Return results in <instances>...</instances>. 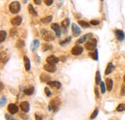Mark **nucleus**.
Segmentation results:
<instances>
[{"mask_svg": "<svg viewBox=\"0 0 125 120\" xmlns=\"http://www.w3.org/2000/svg\"><path fill=\"white\" fill-rule=\"evenodd\" d=\"M117 111H125V104H120V105L117 107Z\"/></svg>", "mask_w": 125, "mask_h": 120, "instance_id": "cd10ccee", "label": "nucleus"}, {"mask_svg": "<svg viewBox=\"0 0 125 120\" xmlns=\"http://www.w3.org/2000/svg\"><path fill=\"white\" fill-rule=\"evenodd\" d=\"M4 102H6V99H5L4 97H2V98H1V106H2V107L4 106Z\"/></svg>", "mask_w": 125, "mask_h": 120, "instance_id": "79ce46f5", "label": "nucleus"}, {"mask_svg": "<svg viewBox=\"0 0 125 120\" xmlns=\"http://www.w3.org/2000/svg\"><path fill=\"white\" fill-rule=\"evenodd\" d=\"M44 3L47 5V6H50L52 3H53V0H43Z\"/></svg>", "mask_w": 125, "mask_h": 120, "instance_id": "f704fd0d", "label": "nucleus"}, {"mask_svg": "<svg viewBox=\"0 0 125 120\" xmlns=\"http://www.w3.org/2000/svg\"><path fill=\"white\" fill-rule=\"evenodd\" d=\"M41 35H43V39L45 40V41H52V40H54V35L52 34L50 31H47V30L43 29L41 30Z\"/></svg>", "mask_w": 125, "mask_h": 120, "instance_id": "7ed1b4c3", "label": "nucleus"}, {"mask_svg": "<svg viewBox=\"0 0 125 120\" xmlns=\"http://www.w3.org/2000/svg\"><path fill=\"white\" fill-rule=\"evenodd\" d=\"M100 79H101V77H100V73L99 72H96V78H95V81H96V83L97 84H100Z\"/></svg>", "mask_w": 125, "mask_h": 120, "instance_id": "c756f323", "label": "nucleus"}, {"mask_svg": "<svg viewBox=\"0 0 125 120\" xmlns=\"http://www.w3.org/2000/svg\"><path fill=\"white\" fill-rule=\"evenodd\" d=\"M91 37V34H86V35H84V36H82L78 41H77V43L78 44H81V43H84V42H86L87 41V39H90Z\"/></svg>", "mask_w": 125, "mask_h": 120, "instance_id": "2eb2a0df", "label": "nucleus"}, {"mask_svg": "<svg viewBox=\"0 0 125 120\" xmlns=\"http://www.w3.org/2000/svg\"><path fill=\"white\" fill-rule=\"evenodd\" d=\"M83 51H84L83 47H81V46H79V45H76V46H74L73 47H72L71 53L73 54V55H80V54L83 52Z\"/></svg>", "mask_w": 125, "mask_h": 120, "instance_id": "20e7f679", "label": "nucleus"}, {"mask_svg": "<svg viewBox=\"0 0 125 120\" xmlns=\"http://www.w3.org/2000/svg\"><path fill=\"white\" fill-rule=\"evenodd\" d=\"M100 87H101V92L105 93L106 89H107V86L105 85V83H104V82H100Z\"/></svg>", "mask_w": 125, "mask_h": 120, "instance_id": "c85d7f7f", "label": "nucleus"}, {"mask_svg": "<svg viewBox=\"0 0 125 120\" xmlns=\"http://www.w3.org/2000/svg\"><path fill=\"white\" fill-rule=\"evenodd\" d=\"M113 82L111 78H107L106 79V86H107V90L108 91H112L113 89Z\"/></svg>", "mask_w": 125, "mask_h": 120, "instance_id": "4468645a", "label": "nucleus"}, {"mask_svg": "<svg viewBox=\"0 0 125 120\" xmlns=\"http://www.w3.org/2000/svg\"><path fill=\"white\" fill-rule=\"evenodd\" d=\"M9 11L12 14H17L20 11V3L17 1H14L9 5Z\"/></svg>", "mask_w": 125, "mask_h": 120, "instance_id": "f257e3e1", "label": "nucleus"}, {"mask_svg": "<svg viewBox=\"0 0 125 120\" xmlns=\"http://www.w3.org/2000/svg\"><path fill=\"white\" fill-rule=\"evenodd\" d=\"M121 95H122V96L125 95V86H122V89H121Z\"/></svg>", "mask_w": 125, "mask_h": 120, "instance_id": "a19ab883", "label": "nucleus"}, {"mask_svg": "<svg viewBox=\"0 0 125 120\" xmlns=\"http://www.w3.org/2000/svg\"><path fill=\"white\" fill-rule=\"evenodd\" d=\"M50 77L46 74H41L40 75V81H43V82H49L50 81Z\"/></svg>", "mask_w": 125, "mask_h": 120, "instance_id": "dca6fc26", "label": "nucleus"}, {"mask_svg": "<svg viewBox=\"0 0 125 120\" xmlns=\"http://www.w3.org/2000/svg\"><path fill=\"white\" fill-rule=\"evenodd\" d=\"M78 23H79L82 27H84V28H88V27H90V23H88V22L85 21H80Z\"/></svg>", "mask_w": 125, "mask_h": 120, "instance_id": "bb28decb", "label": "nucleus"}, {"mask_svg": "<svg viewBox=\"0 0 125 120\" xmlns=\"http://www.w3.org/2000/svg\"><path fill=\"white\" fill-rule=\"evenodd\" d=\"M59 104H60V102L58 101V100H56V99L52 101V103H51V107H53V111H58Z\"/></svg>", "mask_w": 125, "mask_h": 120, "instance_id": "f3484780", "label": "nucleus"}, {"mask_svg": "<svg viewBox=\"0 0 125 120\" xmlns=\"http://www.w3.org/2000/svg\"><path fill=\"white\" fill-rule=\"evenodd\" d=\"M99 23L98 21H95V19H92V21H90V24L91 25H97Z\"/></svg>", "mask_w": 125, "mask_h": 120, "instance_id": "c9c22d12", "label": "nucleus"}, {"mask_svg": "<svg viewBox=\"0 0 125 120\" xmlns=\"http://www.w3.org/2000/svg\"><path fill=\"white\" fill-rule=\"evenodd\" d=\"M28 10H29V13L32 15V16H37V15H38V13L36 12V10L33 8V6L31 5V4L28 5Z\"/></svg>", "mask_w": 125, "mask_h": 120, "instance_id": "5701e85b", "label": "nucleus"}, {"mask_svg": "<svg viewBox=\"0 0 125 120\" xmlns=\"http://www.w3.org/2000/svg\"><path fill=\"white\" fill-rule=\"evenodd\" d=\"M5 118L7 119V120H15L14 118H12L11 116H10L9 114H5Z\"/></svg>", "mask_w": 125, "mask_h": 120, "instance_id": "58836bf2", "label": "nucleus"}, {"mask_svg": "<svg viewBox=\"0 0 125 120\" xmlns=\"http://www.w3.org/2000/svg\"><path fill=\"white\" fill-rule=\"evenodd\" d=\"M24 93L26 94V95H32L33 93H34V87H29V88H27V89H25V91H24Z\"/></svg>", "mask_w": 125, "mask_h": 120, "instance_id": "393cba45", "label": "nucleus"}, {"mask_svg": "<svg viewBox=\"0 0 125 120\" xmlns=\"http://www.w3.org/2000/svg\"><path fill=\"white\" fill-rule=\"evenodd\" d=\"M114 34H116L117 40H119V41H123V40L125 39V34H124V32L122 31V30H118V29L116 30V31H114Z\"/></svg>", "mask_w": 125, "mask_h": 120, "instance_id": "9d476101", "label": "nucleus"}, {"mask_svg": "<svg viewBox=\"0 0 125 120\" xmlns=\"http://www.w3.org/2000/svg\"><path fill=\"white\" fill-rule=\"evenodd\" d=\"M68 25H69V19H68V18L65 19V21H62V28L66 29V28L68 27Z\"/></svg>", "mask_w": 125, "mask_h": 120, "instance_id": "a878e982", "label": "nucleus"}, {"mask_svg": "<svg viewBox=\"0 0 125 120\" xmlns=\"http://www.w3.org/2000/svg\"><path fill=\"white\" fill-rule=\"evenodd\" d=\"M70 41H71V38H70V37H67L66 41H64V42H61V45H62V46H65L66 44H68Z\"/></svg>", "mask_w": 125, "mask_h": 120, "instance_id": "2f4dec72", "label": "nucleus"}, {"mask_svg": "<svg viewBox=\"0 0 125 120\" xmlns=\"http://www.w3.org/2000/svg\"><path fill=\"white\" fill-rule=\"evenodd\" d=\"M22 22V18L20 17H15L14 18L11 19V23L15 26H18L20 25V23Z\"/></svg>", "mask_w": 125, "mask_h": 120, "instance_id": "1a4fd4ad", "label": "nucleus"}, {"mask_svg": "<svg viewBox=\"0 0 125 120\" xmlns=\"http://www.w3.org/2000/svg\"><path fill=\"white\" fill-rule=\"evenodd\" d=\"M39 40H34L32 42V44H31V49H32V51H35V49L39 47Z\"/></svg>", "mask_w": 125, "mask_h": 120, "instance_id": "412c9836", "label": "nucleus"}, {"mask_svg": "<svg viewBox=\"0 0 125 120\" xmlns=\"http://www.w3.org/2000/svg\"><path fill=\"white\" fill-rule=\"evenodd\" d=\"M35 117H36V120H41L43 119V117H41L40 115H39V114H36Z\"/></svg>", "mask_w": 125, "mask_h": 120, "instance_id": "ea45409f", "label": "nucleus"}, {"mask_svg": "<svg viewBox=\"0 0 125 120\" xmlns=\"http://www.w3.org/2000/svg\"><path fill=\"white\" fill-rule=\"evenodd\" d=\"M51 28L56 32L57 37H60V36H61V28H60V26H59L58 23H53V24H51Z\"/></svg>", "mask_w": 125, "mask_h": 120, "instance_id": "f8f14e48", "label": "nucleus"}, {"mask_svg": "<svg viewBox=\"0 0 125 120\" xmlns=\"http://www.w3.org/2000/svg\"><path fill=\"white\" fill-rule=\"evenodd\" d=\"M48 83V85H50L52 88H55V89H59L60 87H61V82L60 81H49V82H47Z\"/></svg>", "mask_w": 125, "mask_h": 120, "instance_id": "ddd939ff", "label": "nucleus"}, {"mask_svg": "<svg viewBox=\"0 0 125 120\" xmlns=\"http://www.w3.org/2000/svg\"><path fill=\"white\" fill-rule=\"evenodd\" d=\"M23 46H24L23 41H18V42H17V44H16V47H22Z\"/></svg>", "mask_w": 125, "mask_h": 120, "instance_id": "72a5a7b5", "label": "nucleus"}, {"mask_svg": "<svg viewBox=\"0 0 125 120\" xmlns=\"http://www.w3.org/2000/svg\"><path fill=\"white\" fill-rule=\"evenodd\" d=\"M6 37H7L6 31H5V30H1V31H0V41H1V43L4 42L6 40Z\"/></svg>", "mask_w": 125, "mask_h": 120, "instance_id": "4be33fe9", "label": "nucleus"}, {"mask_svg": "<svg viewBox=\"0 0 125 120\" xmlns=\"http://www.w3.org/2000/svg\"><path fill=\"white\" fill-rule=\"evenodd\" d=\"M34 2L37 4V5H39L41 3V0H34Z\"/></svg>", "mask_w": 125, "mask_h": 120, "instance_id": "37998d69", "label": "nucleus"}, {"mask_svg": "<svg viewBox=\"0 0 125 120\" xmlns=\"http://www.w3.org/2000/svg\"><path fill=\"white\" fill-rule=\"evenodd\" d=\"M98 114V108H95L94 109V111L92 112V114H91V116H90V118L91 119H94L95 117H96V115Z\"/></svg>", "mask_w": 125, "mask_h": 120, "instance_id": "7c9ffc66", "label": "nucleus"}, {"mask_svg": "<svg viewBox=\"0 0 125 120\" xmlns=\"http://www.w3.org/2000/svg\"><path fill=\"white\" fill-rule=\"evenodd\" d=\"M44 70H45V71H47V72H49V73H55L57 68H56L55 64L47 63V64L44 65Z\"/></svg>", "mask_w": 125, "mask_h": 120, "instance_id": "39448f33", "label": "nucleus"}, {"mask_svg": "<svg viewBox=\"0 0 125 120\" xmlns=\"http://www.w3.org/2000/svg\"><path fill=\"white\" fill-rule=\"evenodd\" d=\"M24 65H25V69H26V71H29L30 70V60L27 56H24Z\"/></svg>", "mask_w": 125, "mask_h": 120, "instance_id": "aec40b11", "label": "nucleus"}, {"mask_svg": "<svg viewBox=\"0 0 125 120\" xmlns=\"http://www.w3.org/2000/svg\"><path fill=\"white\" fill-rule=\"evenodd\" d=\"M20 109L23 111V112H28L29 109H30V105L28 102H22L20 104Z\"/></svg>", "mask_w": 125, "mask_h": 120, "instance_id": "9b49d317", "label": "nucleus"}, {"mask_svg": "<svg viewBox=\"0 0 125 120\" xmlns=\"http://www.w3.org/2000/svg\"><path fill=\"white\" fill-rule=\"evenodd\" d=\"M123 81H124V83H125V75H124V77H123Z\"/></svg>", "mask_w": 125, "mask_h": 120, "instance_id": "c03bdc74", "label": "nucleus"}, {"mask_svg": "<svg viewBox=\"0 0 125 120\" xmlns=\"http://www.w3.org/2000/svg\"><path fill=\"white\" fill-rule=\"evenodd\" d=\"M52 48V46H50V45H45V46H43V51H48V49H51Z\"/></svg>", "mask_w": 125, "mask_h": 120, "instance_id": "473e14b6", "label": "nucleus"}, {"mask_svg": "<svg viewBox=\"0 0 125 120\" xmlns=\"http://www.w3.org/2000/svg\"><path fill=\"white\" fill-rule=\"evenodd\" d=\"M8 111L11 114H16L18 111V107L16 104H10L8 106Z\"/></svg>", "mask_w": 125, "mask_h": 120, "instance_id": "423d86ee", "label": "nucleus"}, {"mask_svg": "<svg viewBox=\"0 0 125 120\" xmlns=\"http://www.w3.org/2000/svg\"><path fill=\"white\" fill-rule=\"evenodd\" d=\"M59 61H60V59H59L58 57L54 56V55H50V56H48V57L46 58V62H47V63H51V64H56V63H58Z\"/></svg>", "mask_w": 125, "mask_h": 120, "instance_id": "6e6552de", "label": "nucleus"}, {"mask_svg": "<svg viewBox=\"0 0 125 120\" xmlns=\"http://www.w3.org/2000/svg\"><path fill=\"white\" fill-rule=\"evenodd\" d=\"M71 27H72V34H73L74 37H77L81 34V30H80V28L78 27V25L76 23H72Z\"/></svg>", "mask_w": 125, "mask_h": 120, "instance_id": "0eeeda50", "label": "nucleus"}, {"mask_svg": "<svg viewBox=\"0 0 125 120\" xmlns=\"http://www.w3.org/2000/svg\"><path fill=\"white\" fill-rule=\"evenodd\" d=\"M52 18H53V17H52V16L45 17H43V18L40 19V22H41V23H44V24H47V23H49V22L52 21Z\"/></svg>", "mask_w": 125, "mask_h": 120, "instance_id": "6ab92c4d", "label": "nucleus"}, {"mask_svg": "<svg viewBox=\"0 0 125 120\" xmlns=\"http://www.w3.org/2000/svg\"><path fill=\"white\" fill-rule=\"evenodd\" d=\"M10 31H11V36L13 37V36H15V34L16 33V28H12L11 30H10Z\"/></svg>", "mask_w": 125, "mask_h": 120, "instance_id": "e433bc0d", "label": "nucleus"}, {"mask_svg": "<svg viewBox=\"0 0 125 120\" xmlns=\"http://www.w3.org/2000/svg\"><path fill=\"white\" fill-rule=\"evenodd\" d=\"M44 91H45V93H46V95H47V96H51V92H50V90L48 89V87H45Z\"/></svg>", "mask_w": 125, "mask_h": 120, "instance_id": "4c0bfd02", "label": "nucleus"}, {"mask_svg": "<svg viewBox=\"0 0 125 120\" xmlns=\"http://www.w3.org/2000/svg\"><path fill=\"white\" fill-rule=\"evenodd\" d=\"M114 69L113 63H109L107 65V68H106V71H105V75H110L112 72H113V70Z\"/></svg>", "mask_w": 125, "mask_h": 120, "instance_id": "a211bd4d", "label": "nucleus"}, {"mask_svg": "<svg viewBox=\"0 0 125 120\" xmlns=\"http://www.w3.org/2000/svg\"><path fill=\"white\" fill-rule=\"evenodd\" d=\"M96 44H97V40L94 39V38H91L90 39L89 41L87 42L86 44V48L88 49V51H95V47H96Z\"/></svg>", "mask_w": 125, "mask_h": 120, "instance_id": "f03ea898", "label": "nucleus"}, {"mask_svg": "<svg viewBox=\"0 0 125 120\" xmlns=\"http://www.w3.org/2000/svg\"><path fill=\"white\" fill-rule=\"evenodd\" d=\"M90 56L93 60H98V51L95 49V51H93V52H90Z\"/></svg>", "mask_w": 125, "mask_h": 120, "instance_id": "b1692460", "label": "nucleus"}]
</instances>
